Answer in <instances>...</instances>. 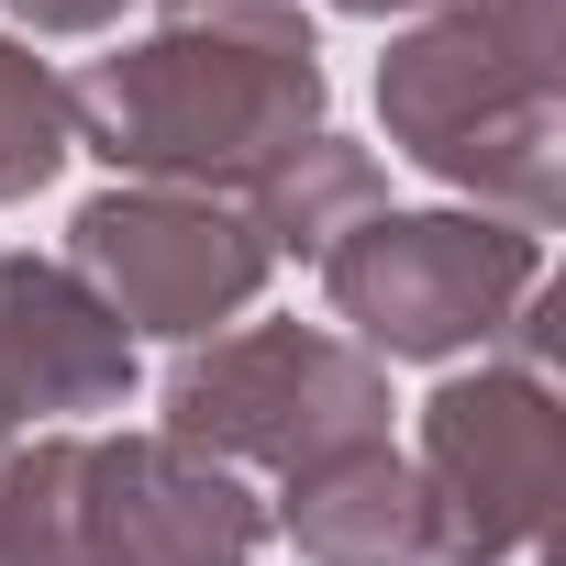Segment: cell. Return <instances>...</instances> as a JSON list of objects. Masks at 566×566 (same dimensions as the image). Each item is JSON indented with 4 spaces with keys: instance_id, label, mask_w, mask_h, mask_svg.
<instances>
[{
    "instance_id": "obj_1",
    "label": "cell",
    "mask_w": 566,
    "mask_h": 566,
    "mask_svg": "<svg viewBox=\"0 0 566 566\" xmlns=\"http://www.w3.org/2000/svg\"><path fill=\"white\" fill-rule=\"evenodd\" d=\"M323 34L301 0H156V23L67 78V123L134 189L233 200L323 134Z\"/></svg>"
},
{
    "instance_id": "obj_2",
    "label": "cell",
    "mask_w": 566,
    "mask_h": 566,
    "mask_svg": "<svg viewBox=\"0 0 566 566\" xmlns=\"http://www.w3.org/2000/svg\"><path fill=\"white\" fill-rule=\"evenodd\" d=\"M378 123L467 211L555 233V211H566V67H555V23L511 12V0H455V12L400 23V45L378 56Z\"/></svg>"
},
{
    "instance_id": "obj_3",
    "label": "cell",
    "mask_w": 566,
    "mask_h": 566,
    "mask_svg": "<svg viewBox=\"0 0 566 566\" xmlns=\"http://www.w3.org/2000/svg\"><path fill=\"white\" fill-rule=\"evenodd\" d=\"M266 511L244 478L167 433H34L0 467V566H255Z\"/></svg>"
},
{
    "instance_id": "obj_4",
    "label": "cell",
    "mask_w": 566,
    "mask_h": 566,
    "mask_svg": "<svg viewBox=\"0 0 566 566\" xmlns=\"http://www.w3.org/2000/svg\"><path fill=\"white\" fill-rule=\"evenodd\" d=\"M156 433L222 478H301L389 433V367L323 323H233L178 356Z\"/></svg>"
},
{
    "instance_id": "obj_5",
    "label": "cell",
    "mask_w": 566,
    "mask_h": 566,
    "mask_svg": "<svg viewBox=\"0 0 566 566\" xmlns=\"http://www.w3.org/2000/svg\"><path fill=\"white\" fill-rule=\"evenodd\" d=\"M533 290H544V233L489 222V211H367L323 255V301L345 345L378 367L489 356Z\"/></svg>"
},
{
    "instance_id": "obj_6",
    "label": "cell",
    "mask_w": 566,
    "mask_h": 566,
    "mask_svg": "<svg viewBox=\"0 0 566 566\" xmlns=\"http://www.w3.org/2000/svg\"><path fill=\"white\" fill-rule=\"evenodd\" d=\"M422 511H433V566H511L555 555V500H566V411L555 378L522 356H478L422 400L411 444Z\"/></svg>"
},
{
    "instance_id": "obj_7",
    "label": "cell",
    "mask_w": 566,
    "mask_h": 566,
    "mask_svg": "<svg viewBox=\"0 0 566 566\" xmlns=\"http://www.w3.org/2000/svg\"><path fill=\"white\" fill-rule=\"evenodd\" d=\"M67 266L90 277V301H101L123 334H167V345H211L222 323L255 312V290L277 277L266 233H255L233 200L134 189V178L101 189V200H78Z\"/></svg>"
},
{
    "instance_id": "obj_8",
    "label": "cell",
    "mask_w": 566,
    "mask_h": 566,
    "mask_svg": "<svg viewBox=\"0 0 566 566\" xmlns=\"http://www.w3.org/2000/svg\"><path fill=\"white\" fill-rule=\"evenodd\" d=\"M134 400V334L90 301L67 255H0V467L45 422Z\"/></svg>"
},
{
    "instance_id": "obj_9",
    "label": "cell",
    "mask_w": 566,
    "mask_h": 566,
    "mask_svg": "<svg viewBox=\"0 0 566 566\" xmlns=\"http://www.w3.org/2000/svg\"><path fill=\"white\" fill-rule=\"evenodd\" d=\"M277 533L301 544V566H433V511L389 433L277 478Z\"/></svg>"
},
{
    "instance_id": "obj_10",
    "label": "cell",
    "mask_w": 566,
    "mask_h": 566,
    "mask_svg": "<svg viewBox=\"0 0 566 566\" xmlns=\"http://www.w3.org/2000/svg\"><path fill=\"white\" fill-rule=\"evenodd\" d=\"M367 211H389V178H378V156H367V145H345L334 123L244 189V222L266 233V255H312V266H323Z\"/></svg>"
},
{
    "instance_id": "obj_11",
    "label": "cell",
    "mask_w": 566,
    "mask_h": 566,
    "mask_svg": "<svg viewBox=\"0 0 566 566\" xmlns=\"http://www.w3.org/2000/svg\"><path fill=\"white\" fill-rule=\"evenodd\" d=\"M78 156V123H67V78L23 45L0 34V200H34L56 189V167Z\"/></svg>"
},
{
    "instance_id": "obj_12",
    "label": "cell",
    "mask_w": 566,
    "mask_h": 566,
    "mask_svg": "<svg viewBox=\"0 0 566 566\" xmlns=\"http://www.w3.org/2000/svg\"><path fill=\"white\" fill-rule=\"evenodd\" d=\"M12 23H34V34H112L134 0H0Z\"/></svg>"
},
{
    "instance_id": "obj_13",
    "label": "cell",
    "mask_w": 566,
    "mask_h": 566,
    "mask_svg": "<svg viewBox=\"0 0 566 566\" xmlns=\"http://www.w3.org/2000/svg\"><path fill=\"white\" fill-rule=\"evenodd\" d=\"M323 12H356V23H422V12H455V0H323Z\"/></svg>"
},
{
    "instance_id": "obj_14",
    "label": "cell",
    "mask_w": 566,
    "mask_h": 566,
    "mask_svg": "<svg viewBox=\"0 0 566 566\" xmlns=\"http://www.w3.org/2000/svg\"><path fill=\"white\" fill-rule=\"evenodd\" d=\"M511 12H533V23H555V0H511Z\"/></svg>"
}]
</instances>
